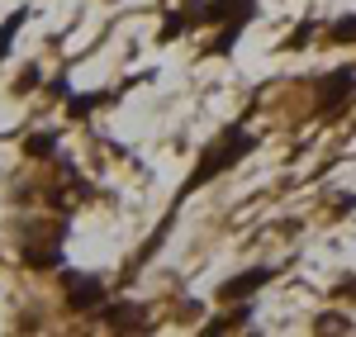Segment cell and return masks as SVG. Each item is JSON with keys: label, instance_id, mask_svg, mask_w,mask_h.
Listing matches in <instances>:
<instances>
[{"label": "cell", "instance_id": "6", "mask_svg": "<svg viewBox=\"0 0 356 337\" xmlns=\"http://www.w3.org/2000/svg\"><path fill=\"white\" fill-rule=\"evenodd\" d=\"M332 33H337V38H356V19H337Z\"/></svg>", "mask_w": 356, "mask_h": 337}, {"label": "cell", "instance_id": "4", "mask_svg": "<svg viewBox=\"0 0 356 337\" xmlns=\"http://www.w3.org/2000/svg\"><path fill=\"white\" fill-rule=\"evenodd\" d=\"M24 24V10H15V19H10V24L0 28V53H5V48H10V38H15V28Z\"/></svg>", "mask_w": 356, "mask_h": 337}, {"label": "cell", "instance_id": "1", "mask_svg": "<svg viewBox=\"0 0 356 337\" xmlns=\"http://www.w3.org/2000/svg\"><path fill=\"white\" fill-rule=\"evenodd\" d=\"M247 147H252V138H247V133H223V142H219V147H209V157H204V167L195 171V181H191V186L209 181L214 171L228 167V157H238V152H247Z\"/></svg>", "mask_w": 356, "mask_h": 337}, {"label": "cell", "instance_id": "3", "mask_svg": "<svg viewBox=\"0 0 356 337\" xmlns=\"http://www.w3.org/2000/svg\"><path fill=\"white\" fill-rule=\"evenodd\" d=\"M352 72H337V76H328V90H323V95H318V110H328L332 100H337V95H342V90H352Z\"/></svg>", "mask_w": 356, "mask_h": 337}, {"label": "cell", "instance_id": "2", "mask_svg": "<svg viewBox=\"0 0 356 337\" xmlns=\"http://www.w3.org/2000/svg\"><path fill=\"white\" fill-rule=\"evenodd\" d=\"M271 281V271H247L243 281H228L223 285V299H238V295H247V290H257V285Z\"/></svg>", "mask_w": 356, "mask_h": 337}, {"label": "cell", "instance_id": "5", "mask_svg": "<svg viewBox=\"0 0 356 337\" xmlns=\"http://www.w3.org/2000/svg\"><path fill=\"white\" fill-rule=\"evenodd\" d=\"M95 295H100V290H95V281H81V285H72V299H86V304H90Z\"/></svg>", "mask_w": 356, "mask_h": 337}]
</instances>
